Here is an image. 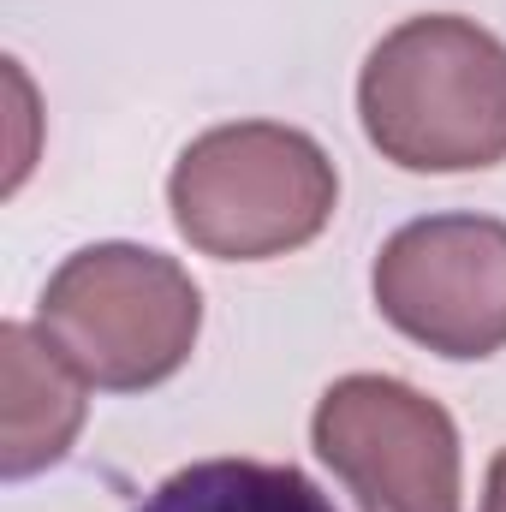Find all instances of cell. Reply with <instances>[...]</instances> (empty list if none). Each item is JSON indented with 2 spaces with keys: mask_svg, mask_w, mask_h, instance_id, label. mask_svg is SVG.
I'll return each mask as SVG.
<instances>
[{
  "mask_svg": "<svg viewBox=\"0 0 506 512\" xmlns=\"http://www.w3.org/2000/svg\"><path fill=\"white\" fill-rule=\"evenodd\" d=\"M358 120L405 173H483L506 161V42L459 12L381 36L358 72Z\"/></svg>",
  "mask_w": 506,
  "mask_h": 512,
  "instance_id": "obj_1",
  "label": "cell"
},
{
  "mask_svg": "<svg viewBox=\"0 0 506 512\" xmlns=\"http://www.w3.org/2000/svg\"><path fill=\"white\" fill-rule=\"evenodd\" d=\"M340 203L328 149L298 126L239 120L185 143L167 179L173 227L215 262H268L304 251Z\"/></svg>",
  "mask_w": 506,
  "mask_h": 512,
  "instance_id": "obj_2",
  "label": "cell"
},
{
  "mask_svg": "<svg viewBox=\"0 0 506 512\" xmlns=\"http://www.w3.org/2000/svg\"><path fill=\"white\" fill-rule=\"evenodd\" d=\"M36 328L90 387L143 393L185 370L203 328V292L161 251L84 245L48 274Z\"/></svg>",
  "mask_w": 506,
  "mask_h": 512,
  "instance_id": "obj_3",
  "label": "cell"
},
{
  "mask_svg": "<svg viewBox=\"0 0 506 512\" xmlns=\"http://www.w3.org/2000/svg\"><path fill=\"white\" fill-rule=\"evenodd\" d=\"M310 447L358 512H459V423L399 376H340L316 399Z\"/></svg>",
  "mask_w": 506,
  "mask_h": 512,
  "instance_id": "obj_4",
  "label": "cell"
},
{
  "mask_svg": "<svg viewBox=\"0 0 506 512\" xmlns=\"http://www.w3.org/2000/svg\"><path fill=\"white\" fill-rule=\"evenodd\" d=\"M376 310L441 358H495L506 346V221L423 215L405 221L370 274Z\"/></svg>",
  "mask_w": 506,
  "mask_h": 512,
  "instance_id": "obj_5",
  "label": "cell"
},
{
  "mask_svg": "<svg viewBox=\"0 0 506 512\" xmlns=\"http://www.w3.org/2000/svg\"><path fill=\"white\" fill-rule=\"evenodd\" d=\"M84 376L30 322L0 328V471L36 477L60 465L84 429Z\"/></svg>",
  "mask_w": 506,
  "mask_h": 512,
  "instance_id": "obj_6",
  "label": "cell"
},
{
  "mask_svg": "<svg viewBox=\"0 0 506 512\" xmlns=\"http://www.w3.org/2000/svg\"><path fill=\"white\" fill-rule=\"evenodd\" d=\"M131 512H334V501L298 471L268 459H203L173 471Z\"/></svg>",
  "mask_w": 506,
  "mask_h": 512,
  "instance_id": "obj_7",
  "label": "cell"
},
{
  "mask_svg": "<svg viewBox=\"0 0 506 512\" xmlns=\"http://www.w3.org/2000/svg\"><path fill=\"white\" fill-rule=\"evenodd\" d=\"M483 512H506V447L489 465V489H483Z\"/></svg>",
  "mask_w": 506,
  "mask_h": 512,
  "instance_id": "obj_8",
  "label": "cell"
}]
</instances>
